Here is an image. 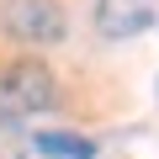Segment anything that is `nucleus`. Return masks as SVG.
<instances>
[{
  "label": "nucleus",
  "mask_w": 159,
  "mask_h": 159,
  "mask_svg": "<svg viewBox=\"0 0 159 159\" xmlns=\"http://www.w3.org/2000/svg\"><path fill=\"white\" fill-rule=\"evenodd\" d=\"M53 101V74H48V64H37V58H16V64H6L0 69V117H32V111H43Z\"/></svg>",
  "instance_id": "obj_1"
},
{
  "label": "nucleus",
  "mask_w": 159,
  "mask_h": 159,
  "mask_svg": "<svg viewBox=\"0 0 159 159\" xmlns=\"http://www.w3.org/2000/svg\"><path fill=\"white\" fill-rule=\"evenodd\" d=\"M6 32L16 43H32V48H53L64 43V6L58 0H6Z\"/></svg>",
  "instance_id": "obj_2"
},
{
  "label": "nucleus",
  "mask_w": 159,
  "mask_h": 159,
  "mask_svg": "<svg viewBox=\"0 0 159 159\" xmlns=\"http://www.w3.org/2000/svg\"><path fill=\"white\" fill-rule=\"evenodd\" d=\"M154 16H159V0H96V27H101V37H111V43L148 32Z\"/></svg>",
  "instance_id": "obj_3"
},
{
  "label": "nucleus",
  "mask_w": 159,
  "mask_h": 159,
  "mask_svg": "<svg viewBox=\"0 0 159 159\" xmlns=\"http://www.w3.org/2000/svg\"><path fill=\"white\" fill-rule=\"evenodd\" d=\"M37 148L53 154V159H90V138H80V133H37Z\"/></svg>",
  "instance_id": "obj_4"
},
{
  "label": "nucleus",
  "mask_w": 159,
  "mask_h": 159,
  "mask_svg": "<svg viewBox=\"0 0 159 159\" xmlns=\"http://www.w3.org/2000/svg\"><path fill=\"white\" fill-rule=\"evenodd\" d=\"M21 148H27V138H21L6 117H0V159H21Z\"/></svg>",
  "instance_id": "obj_5"
}]
</instances>
